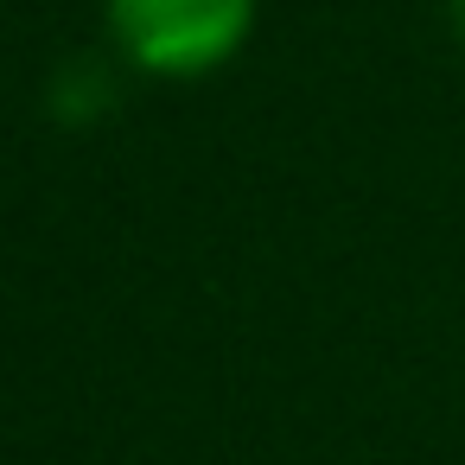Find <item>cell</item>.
Returning a JSON list of instances; mask_svg holds the SVG:
<instances>
[{"label": "cell", "instance_id": "6da1fadb", "mask_svg": "<svg viewBox=\"0 0 465 465\" xmlns=\"http://www.w3.org/2000/svg\"><path fill=\"white\" fill-rule=\"evenodd\" d=\"M255 33V0H109V39L147 77H211Z\"/></svg>", "mask_w": 465, "mask_h": 465}, {"label": "cell", "instance_id": "7a4b0ae2", "mask_svg": "<svg viewBox=\"0 0 465 465\" xmlns=\"http://www.w3.org/2000/svg\"><path fill=\"white\" fill-rule=\"evenodd\" d=\"M452 33H459V45H465V0H452Z\"/></svg>", "mask_w": 465, "mask_h": 465}]
</instances>
